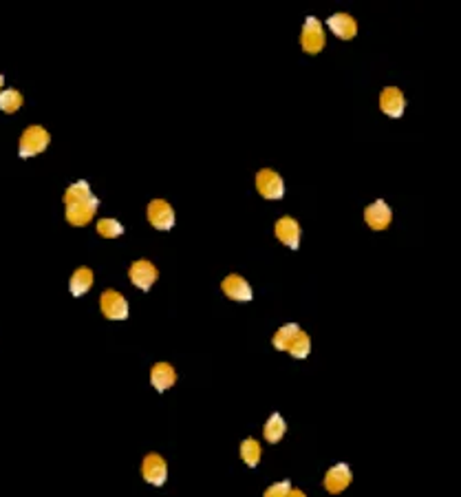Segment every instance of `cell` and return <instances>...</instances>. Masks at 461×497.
Segmentation results:
<instances>
[{
    "instance_id": "6da1fadb",
    "label": "cell",
    "mask_w": 461,
    "mask_h": 497,
    "mask_svg": "<svg viewBox=\"0 0 461 497\" xmlns=\"http://www.w3.org/2000/svg\"><path fill=\"white\" fill-rule=\"evenodd\" d=\"M49 142H51V135H49V130L34 124L25 128V133L20 135V142H18V155L20 157H36L38 153H44Z\"/></svg>"
},
{
    "instance_id": "7a4b0ae2",
    "label": "cell",
    "mask_w": 461,
    "mask_h": 497,
    "mask_svg": "<svg viewBox=\"0 0 461 497\" xmlns=\"http://www.w3.org/2000/svg\"><path fill=\"white\" fill-rule=\"evenodd\" d=\"M324 27L318 18L314 16H307L305 25H303V33H301V44L307 54H320L324 49Z\"/></svg>"
},
{
    "instance_id": "3957f363",
    "label": "cell",
    "mask_w": 461,
    "mask_h": 497,
    "mask_svg": "<svg viewBox=\"0 0 461 497\" xmlns=\"http://www.w3.org/2000/svg\"><path fill=\"white\" fill-rule=\"evenodd\" d=\"M256 190L260 192V197L270 199V202H276V199L285 197V181L272 168H263L256 175Z\"/></svg>"
},
{
    "instance_id": "277c9868",
    "label": "cell",
    "mask_w": 461,
    "mask_h": 497,
    "mask_svg": "<svg viewBox=\"0 0 461 497\" xmlns=\"http://www.w3.org/2000/svg\"><path fill=\"white\" fill-rule=\"evenodd\" d=\"M141 477L153 486H163L168 479V464L159 453H148L141 460Z\"/></svg>"
},
{
    "instance_id": "5b68a950",
    "label": "cell",
    "mask_w": 461,
    "mask_h": 497,
    "mask_svg": "<svg viewBox=\"0 0 461 497\" xmlns=\"http://www.w3.org/2000/svg\"><path fill=\"white\" fill-rule=\"evenodd\" d=\"M100 307H102V314L108 321H126L128 319V303H126V298L120 292H115V290L102 292Z\"/></svg>"
},
{
    "instance_id": "8992f818",
    "label": "cell",
    "mask_w": 461,
    "mask_h": 497,
    "mask_svg": "<svg viewBox=\"0 0 461 497\" xmlns=\"http://www.w3.org/2000/svg\"><path fill=\"white\" fill-rule=\"evenodd\" d=\"M148 221H151L157 230H170L175 226V210L168 202H163V199H153L151 204H148Z\"/></svg>"
},
{
    "instance_id": "52a82bcc",
    "label": "cell",
    "mask_w": 461,
    "mask_h": 497,
    "mask_svg": "<svg viewBox=\"0 0 461 497\" xmlns=\"http://www.w3.org/2000/svg\"><path fill=\"white\" fill-rule=\"evenodd\" d=\"M351 479H353V473L349 469V464L340 462L324 473V489L331 495H338L351 484Z\"/></svg>"
},
{
    "instance_id": "ba28073f",
    "label": "cell",
    "mask_w": 461,
    "mask_h": 497,
    "mask_svg": "<svg viewBox=\"0 0 461 497\" xmlns=\"http://www.w3.org/2000/svg\"><path fill=\"white\" fill-rule=\"evenodd\" d=\"M97 206H100V199H97L95 195H91L89 199H84V202L73 204V206L67 208V221L71 226H87L93 219Z\"/></svg>"
},
{
    "instance_id": "9c48e42d",
    "label": "cell",
    "mask_w": 461,
    "mask_h": 497,
    "mask_svg": "<svg viewBox=\"0 0 461 497\" xmlns=\"http://www.w3.org/2000/svg\"><path fill=\"white\" fill-rule=\"evenodd\" d=\"M128 276H130V281H133V283H135L139 290L148 292V290H151V286L157 281V268H155L151 261L141 259V261H135L133 265H130Z\"/></svg>"
},
{
    "instance_id": "30bf717a",
    "label": "cell",
    "mask_w": 461,
    "mask_h": 497,
    "mask_svg": "<svg viewBox=\"0 0 461 497\" xmlns=\"http://www.w3.org/2000/svg\"><path fill=\"white\" fill-rule=\"evenodd\" d=\"M221 290L227 298H232V301H252V296H254L250 283L239 274L225 276L223 283H221Z\"/></svg>"
},
{
    "instance_id": "8fae6325",
    "label": "cell",
    "mask_w": 461,
    "mask_h": 497,
    "mask_svg": "<svg viewBox=\"0 0 461 497\" xmlns=\"http://www.w3.org/2000/svg\"><path fill=\"white\" fill-rule=\"evenodd\" d=\"M391 219H393V212L389 208L386 202H382V199H377V202H373L371 206H367L365 210V221L369 228L373 230H384L391 226Z\"/></svg>"
},
{
    "instance_id": "7c38bea8",
    "label": "cell",
    "mask_w": 461,
    "mask_h": 497,
    "mask_svg": "<svg viewBox=\"0 0 461 497\" xmlns=\"http://www.w3.org/2000/svg\"><path fill=\"white\" fill-rule=\"evenodd\" d=\"M301 226L298 221H296L293 217H281L276 221V237L278 241H283L285 245H289L291 250H296V247L301 245Z\"/></svg>"
},
{
    "instance_id": "4fadbf2b",
    "label": "cell",
    "mask_w": 461,
    "mask_h": 497,
    "mask_svg": "<svg viewBox=\"0 0 461 497\" xmlns=\"http://www.w3.org/2000/svg\"><path fill=\"white\" fill-rule=\"evenodd\" d=\"M404 93L398 87H386L380 95V109L389 115V118H402L404 115Z\"/></svg>"
},
{
    "instance_id": "5bb4252c",
    "label": "cell",
    "mask_w": 461,
    "mask_h": 497,
    "mask_svg": "<svg viewBox=\"0 0 461 497\" xmlns=\"http://www.w3.org/2000/svg\"><path fill=\"white\" fill-rule=\"evenodd\" d=\"M327 25H329V29H331L336 36L342 38V40H351V38H355V33H358V23H355V18H353L351 13H344V11L334 13L331 18L327 20Z\"/></svg>"
},
{
    "instance_id": "9a60e30c",
    "label": "cell",
    "mask_w": 461,
    "mask_h": 497,
    "mask_svg": "<svg viewBox=\"0 0 461 497\" xmlns=\"http://www.w3.org/2000/svg\"><path fill=\"white\" fill-rule=\"evenodd\" d=\"M175 380H177V372L172 364L168 362H155L153 364V369H151V383L153 387L161 393V391H166L175 385Z\"/></svg>"
},
{
    "instance_id": "2e32d148",
    "label": "cell",
    "mask_w": 461,
    "mask_h": 497,
    "mask_svg": "<svg viewBox=\"0 0 461 497\" xmlns=\"http://www.w3.org/2000/svg\"><path fill=\"white\" fill-rule=\"evenodd\" d=\"M91 288H93V270L87 268V265H82V268L73 272L69 281V290L73 296H84Z\"/></svg>"
},
{
    "instance_id": "e0dca14e",
    "label": "cell",
    "mask_w": 461,
    "mask_h": 497,
    "mask_svg": "<svg viewBox=\"0 0 461 497\" xmlns=\"http://www.w3.org/2000/svg\"><path fill=\"white\" fill-rule=\"evenodd\" d=\"M285 431H287L285 418L281 416V413H272V416L267 418V422H265V427H263V436H265V440L270 444H276V442L283 440Z\"/></svg>"
},
{
    "instance_id": "ac0fdd59",
    "label": "cell",
    "mask_w": 461,
    "mask_h": 497,
    "mask_svg": "<svg viewBox=\"0 0 461 497\" xmlns=\"http://www.w3.org/2000/svg\"><path fill=\"white\" fill-rule=\"evenodd\" d=\"M93 192H91V188H89V184L84 179H80V181H75V184H71L69 188H67V192H64V204H67V208L69 206H73V204H80V202H84V199H89Z\"/></svg>"
},
{
    "instance_id": "d6986e66",
    "label": "cell",
    "mask_w": 461,
    "mask_h": 497,
    "mask_svg": "<svg viewBox=\"0 0 461 497\" xmlns=\"http://www.w3.org/2000/svg\"><path fill=\"white\" fill-rule=\"evenodd\" d=\"M287 352H289L293 358H298V360H303V358L309 356V352H311V340H309L307 331L301 329L298 334L291 338V343H289V347H287Z\"/></svg>"
},
{
    "instance_id": "ffe728a7",
    "label": "cell",
    "mask_w": 461,
    "mask_h": 497,
    "mask_svg": "<svg viewBox=\"0 0 461 497\" xmlns=\"http://www.w3.org/2000/svg\"><path fill=\"white\" fill-rule=\"evenodd\" d=\"M241 458H243V462L248 464L250 469L258 467V462H260V444L256 440H252V438L243 440L241 442Z\"/></svg>"
},
{
    "instance_id": "44dd1931",
    "label": "cell",
    "mask_w": 461,
    "mask_h": 497,
    "mask_svg": "<svg viewBox=\"0 0 461 497\" xmlns=\"http://www.w3.org/2000/svg\"><path fill=\"white\" fill-rule=\"evenodd\" d=\"M23 104H25V97L20 91L5 89L3 93H0V109H3L5 113H15Z\"/></svg>"
},
{
    "instance_id": "7402d4cb",
    "label": "cell",
    "mask_w": 461,
    "mask_h": 497,
    "mask_svg": "<svg viewBox=\"0 0 461 497\" xmlns=\"http://www.w3.org/2000/svg\"><path fill=\"white\" fill-rule=\"evenodd\" d=\"M301 331V327L298 325H293V323H289V325H285V327H281L274 334V338H272V343H274V347L276 350H281V352H287V347H289V343H291V338L298 334Z\"/></svg>"
},
{
    "instance_id": "603a6c76",
    "label": "cell",
    "mask_w": 461,
    "mask_h": 497,
    "mask_svg": "<svg viewBox=\"0 0 461 497\" xmlns=\"http://www.w3.org/2000/svg\"><path fill=\"white\" fill-rule=\"evenodd\" d=\"M97 232H100V235H102L104 239H118V237H122V235H124V226H122L118 219L106 217V219H100V221H97Z\"/></svg>"
},
{
    "instance_id": "cb8c5ba5",
    "label": "cell",
    "mask_w": 461,
    "mask_h": 497,
    "mask_svg": "<svg viewBox=\"0 0 461 497\" xmlns=\"http://www.w3.org/2000/svg\"><path fill=\"white\" fill-rule=\"evenodd\" d=\"M289 491H291L289 479H283V482H276V484L267 486V491L263 493V497H287Z\"/></svg>"
},
{
    "instance_id": "d4e9b609",
    "label": "cell",
    "mask_w": 461,
    "mask_h": 497,
    "mask_svg": "<svg viewBox=\"0 0 461 497\" xmlns=\"http://www.w3.org/2000/svg\"><path fill=\"white\" fill-rule=\"evenodd\" d=\"M287 497H307V495H305V493H303L301 489H291Z\"/></svg>"
},
{
    "instance_id": "484cf974",
    "label": "cell",
    "mask_w": 461,
    "mask_h": 497,
    "mask_svg": "<svg viewBox=\"0 0 461 497\" xmlns=\"http://www.w3.org/2000/svg\"><path fill=\"white\" fill-rule=\"evenodd\" d=\"M3 82H5V75H0V89H3Z\"/></svg>"
}]
</instances>
